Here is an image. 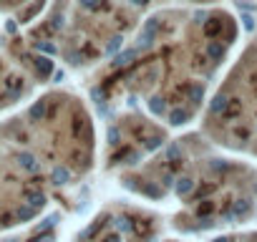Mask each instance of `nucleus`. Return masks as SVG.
<instances>
[{"mask_svg": "<svg viewBox=\"0 0 257 242\" xmlns=\"http://www.w3.org/2000/svg\"><path fill=\"white\" fill-rule=\"evenodd\" d=\"M126 3H132L134 8H147V6H164L169 0H126Z\"/></svg>", "mask_w": 257, "mask_h": 242, "instance_id": "nucleus-5", "label": "nucleus"}, {"mask_svg": "<svg viewBox=\"0 0 257 242\" xmlns=\"http://www.w3.org/2000/svg\"><path fill=\"white\" fill-rule=\"evenodd\" d=\"M234 38L237 23L227 11H159L142 23L134 46L113 58L96 96L144 98L169 124H187Z\"/></svg>", "mask_w": 257, "mask_h": 242, "instance_id": "nucleus-1", "label": "nucleus"}, {"mask_svg": "<svg viewBox=\"0 0 257 242\" xmlns=\"http://www.w3.org/2000/svg\"><path fill=\"white\" fill-rule=\"evenodd\" d=\"M192 3H212V0H192Z\"/></svg>", "mask_w": 257, "mask_h": 242, "instance_id": "nucleus-6", "label": "nucleus"}, {"mask_svg": "<svg viewBox=\"0 0 257 242\" xmlns=\"http://www.w3.org/2000/svg\"><path fill=\"white\" fill-rule=\"evenodd\" d=\"M26 3H38V0H0V11L3 13H13V11H18L21 6H26Z\"/></svg>", "mask_w": 257, "mask_h": 242, "instance_id": "nucleus-4", "label": "nucleus"}, {"mask_svg": "<svg viewBox=\"0 0 257 242\" xmlns=\"http://www.w3.org/2000/svg\"><path fill=\"white\" fill-rule=\"evenodd\" d=\"M137 18L139 8L126 0H53L38 28L21 41L36 53L51 46L68 66L86 68L123 46Z\"/></svg>", "mask_w": 257, "mask_h": 242, "instance_id": "nucleus-2", "label": "nucleus"}, {"mask_svg": "<svg viewBox=\"0 0 257 242\" xmlns=\"http://www.w3.org/2000/svg\"><path fill=\"white\" fill-rule=\"evenodd\" d=\"M33 83L36 78L21 61L13 56H0V108L21 101L33 88Z\"/></svg>", "mask_w": 257, "mask_h": 242, "instance_id": "nucleus-3", "label": "nucleus"}]
</instances>
